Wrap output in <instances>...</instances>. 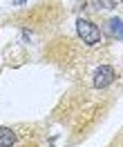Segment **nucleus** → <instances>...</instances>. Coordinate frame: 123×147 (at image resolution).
<instances>
[{"instance_id":"obj_3","label":"nucleus","mask_w":123,"mask_h":147,"mask_svg":"<svg viewBox=\"0 0 123 147\" xmlns=\"http://www.w3.org/2000/svg\"><path fill=\"white\" fill-rule=\"evenodd\" d=\"M14 145H16V134H14V129L0 125V147H14Z\"/></svg>"},{"instance_id":"obj_5","label":"nucleus","mask_w":123,"mask_h":147,"mask_svg":"<svg viewBox=\"0 0 123 147\" xmlns=\"http://www.w3.org/2000/svg\"><path fill=\"white\" fill-rule=\"evenodd\" d=\"M99 5L105 9H112V7H116V0H99Z\"/></svg>"},{"instance_id":"obj_7","label":"nucleus","mask_w":123,"mask_h":147,"mask_svg":"<svg viewBox=\"0 0 123 147\" xmlns=\"http://www.w3.org/2000/svg\"><path fill=\"white\" fill-rule=\"evenodd\" d=\"M121 2H123V0H121Z\"/></svg>"},{"instance_id":"obj_6","label":"nucleus","mask_w":123,"mask_h":147,"mask_svg":"<svg viewBox=\"0 0 123 147\" xmlns=\"http://www.w3.org/2000/svg\"><path fill=\"white\" fill-rule=\"evenodd\" d=\"M22 2H25V0H14V5H22Z\"/></svg>"},{"instance_id":"obj_1","label":"nucleus","mask_w":123,"mask_h":147,"mask_svg":"<svg viewBox=\"0 0 123 147\" xmlns=\"http://www.w3.org/2000/svg\"><path fill=\"white\" fill-rule=\"evenodd\" d=\"M76 31H78V36H81V40H83L85 45H96V42L101 40V31H99V27L92 25V22L85 20V18L76 20Z\"/></svg>"},{"instance_id":"obj_2","label":"nucleus","mask_w":123,"mask_h":147,"mask_svg":"<svg viewBox=\"0 0 123 147\" xmlns=\"http://www.w3.org/2000/svg\"><path fill=\"white\" fill-rule=\"evenodd\" d=\"M112 80H114V67L101 65L94 74V87L96 89H105L107 85H112Z\"/></svg>"},{"instance_id":"obj_4","label":"nucleus","mask_w":123,"mask_h":147,"mask_svg":"<svg viewBox=\"0 0 123 147\" xmlns=\"http://www.w3.org/2000/svg\"><path fill=\"white\" fill-rule=\"evenodd\" d=\"M110 29H112V34L116 38H123V20L112 18V20H110Z\"/></svg>"}]
</instances>
